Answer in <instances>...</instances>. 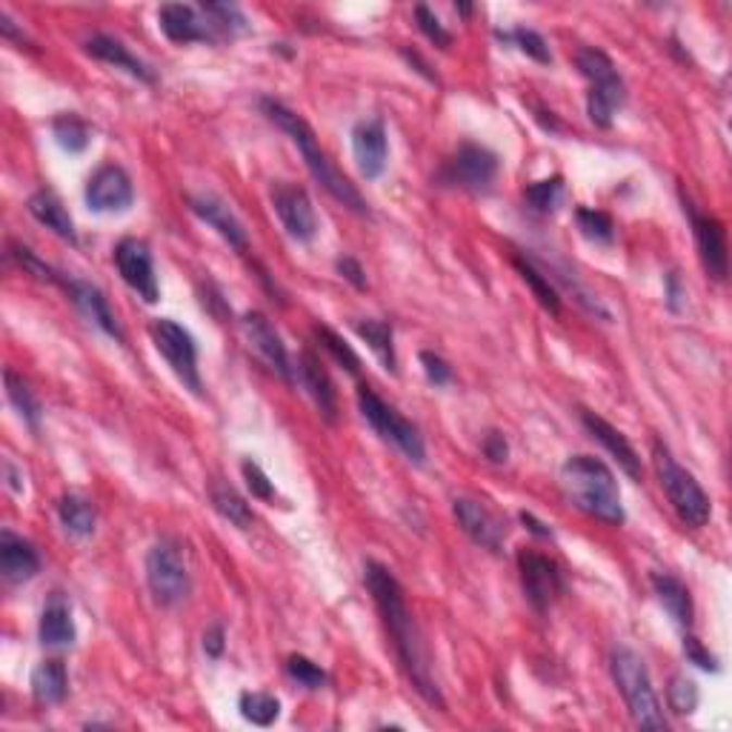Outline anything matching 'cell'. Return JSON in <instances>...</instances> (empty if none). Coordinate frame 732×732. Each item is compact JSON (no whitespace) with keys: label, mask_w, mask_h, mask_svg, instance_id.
I'll use <instances>...</instances> for the list:
<instances>
[{"label":"cell","mask_w":732,"mask_h":732,"mask_svg":"<svg viewBox=\"0 0 732 732\" xmlns=\"http://www.w3.org/2000/svg\"><path fill=\"white\" fill-rule=\"evenodd\" d=\"M0 572L9 584H24L40 572V555L38 550L26 541V538L15 535V532L3 530L0 532Z\"/></svg>","instance_id":"cell-23"},{"label":"cell","mask_w":732,"mask_h":732,"mask_svg":"<svg viewBox=\"0 0 732 732\" xmlns=\"http://www.w3.org/2000/svg\"><path fill=\"white\" fill-rule=\"evenodd\" d=\"M483 458L492 460V464H507L509 458V444L507 438L501 436V432H490V436L483 438Z\"/></svg>","instance_id":"cell-48"},{"label":"cell","mask_w":732,"mask_h":732,"mask_svg":"<svg viewBox=\"0 0 732 732\" xmlns=\"http://www.w3.org/2000/svg\"><path fill=\"white\" fill-rule=\"evenodd\" d=\"M521 521L527 523V530L532 532V535H541V538H550L553 535V530H550V527H546V523H541L535 518V515L532 513H521Z\"/></svg>","instance_id":"cell-53"},{"label":"cell","mask_w":732,"mask_h":732,"mask_svg":"<svg viewBox=\"0 0 732 732\" xmlns=\"http://www.w3.org/2000/svg\"><path fill=\"white\" fill-rule=\"evenodd\" d=\"M578 72L590 80V94H586V115L595 126L609 129L613 117L621 110L627 101V86H623L621 75H618L616 63L607 52H601L595 47L581 49L576 55Z\"/></svg>","instance_id":"cell-6"},{"label":"cell","mask_w":732,"mask_h":732,"mask_svg":"<svg viewBox=\"0 0 732 732\" xmlns=\"http://www.w3.org/2000/svg\"><path fill=\"white\" fill-rule=\"evenodd\" d=\"M147 584L157 607H178L192 592L187 553L175 538L157 541L147 555Z\"/></svg>","instance_id":"cell-7"},{"label":"cell","mask_w":732,"mask_h":732,"mask_svg":"<svg viewBox=\"0 0 732 732\" xmlns=\"http://www.w3.org/2000/svg\"><path fill=\"white\" fill-rule=\"evenodd\" d=\"M581 424H584L586 432H590V436L618 460V467H621L632 481H641L639 452L632 450V444L627 441V436H623L621 429H616L607 418H601V415L590 413V409H581Z\"/></svg>","instance_id":"cell-20"},{"label":"cell","mask_w":732,"mask_h":732,"mask_svg":"<svg viewBox=\"0 0 732 732\" xmlns=\"http://www.w3.org/2000/svg\"><path fill=\"white\" fill-rule=\"evenodd\" d=\"M86 206L98 215H115V212H126L135 201L132 178L126 175L124 166L106 164L94 172L92 178L86 180L84 189Z\"/></svg>","instance_id":"cell-14"},{"label":"cell","mask_w":732,"mask_h":732,"mask_svg":"<svg viewBox=\"0 0 732 732\" xmlns=\"http://www.w3.org/2000/svg\"><path fill=\"white\" fill-rule=\"evenodd\" d=\"M261 110H264V115L269 117L278 129H283V132L292 138V143L301 149L306 169L312 172V178L318 180L329 195L336 198L338 203H343L350 212H355V215H369V203H366L364 195L355 189V184H350V178L329 161V155L320 149L318 138H315L312 126L306 124L304 117L289 110V106H283L281 101H275V98H261Z\"/></svg>","instance_id":"cell-2"},{"label":"cell","mask_w":732,"mask_h":732,"mask_svg":"<svg viewBox=\"0 0 732 732\" xmlns=\"http://www.w3.org/2000/svg\"><path fill=\"white\" fill-rule=\"evenodd\" d=\"M576 224L578 229H581V235L592 243H613V238H616V224H613V218H609L607 212L578 206Z\"/></svg>","instance_id":"cell-39"},{"label":"cell","mask_w":732,"mask_h":732,"mask_svg":"<svg viewBox=\"0 0 732 732\" xmlns=\"http://www.w3.org/2000/svg\"><path fill=\"white\" fill-rule=\"evenodd\" d=\"M452 513L458 518L460 530L467 532L478 546L490 550V553H501L504 550V538H507V527L483 507L476 498H455Z\"/></svg>","instance_id":"cell-18"},{"label":"cell","mask_w":732,"mask_h":732,"mask_svg":"<svg viewBox=\"0 0 732 732\" xmlns=\"http://www.w3.org/2000/svg\"><path fill=\"white\" fill-rule=\"evenodd\" d=\"M523 198L530 203V210L541 212V215H550V212L558 210V203L564 198V178L561 175H553V178L535 180V184L523 189Z\"/></svg>","instance_id":"cell-38"},{"label":"cell","mask_w":732,"mask_h":732,"mask_svg":"<svg viewBox=\"0 0 732 732\" xmlns=\"http://www.w3.org/2000/svg\"><path fill=\"white\" fill-rule=\"evenodd\" d=\"M84 49L86 55H92L94 61H103L110 63V66H115V70H124L126 75H132V78H138L141 84H155L157 80L155 72L149 70L141 58H135L132 52H129V47H124V43L117 38H112V35H92V38L84 43Z\"/></svg>","instance_id":"cell-26"},{"label":"cell","mask_w":732,"mask_h":732,"mask_svg":"<svg viewBox=\"0 0 732 732\" xmlns=\"http://www.w3.org/2000/svg\"><path fill=\"white\" fill-rule=\"evenodd\" d=\"M495 38L504 40V43H515V47L521 49L523 55H530L532 61L538 63H553V55H550V47H546V40L538 35L535 29H518L513 31H495Z\"/></svg>","instance_id":"cell-40"},{"label":"cell","mask_w":732,"mask_h":732,"mask_svg":"<svg viewBox=\"0 0 732 732\" xmlns=\"http://www.w3.org/2000/svg\"><path fill=\"white\" fill-rule=\"evenodd\" d=\"M355 332L369 343V350L378 355V361L383 364V369L397 373V358H395V336H392V327L387 320H358L355 324Z\"/></svg>","instance_id":"cell-33"},{"label":"cell","mask_w":732,"mask_h":732,"mask_svg":"<svg viewBox=\"0 0 732 732\" xmlns=\"http://www.w3.org/2000/svg\"><path fill=\"white\" fill-rule=\"evenodd\" d=\"M498 166V155L492 149L481 147V143H460L458 152L444 164L438 180L446 184V187L464 189V192H472V195H483L495 184Z\"/></svg>","instance_id":"cell-10"},{"label":"cell","mask_w":732,"mask_h":732,"mask_svg":"<svg viewBox=\"0 0 732 732\" xmlns=\"http://www.w3.org/2000/svg\"><path fill=\"white\" fill-rule=\"evenodd\" d=\"M58 518H61L63 530L75 538H89L94 532V523H98L92 501L80 498V495H63L58 501Z\"/></svg>","instance_id":"cell-31"},{"label":"cell","mask_w":732,"mask_h":732,"mask_svg":"<svg viewBox=\"0 0 732 732\" xmlns=\"http://www.w3.org/2000/svg\"><path fill=\"white\" fill-rule=\"evenodd\" d=\"M649 584H653L655 590V598L661 601V607L667 609V616H670L684 632L693 630L695 618L693 595H690L684 581H678V578L670 576V572H653V576H649Z\"/></svg>","instance_id":"cell-27"},{"label":"cell","mask_w":732,"mask_h":732,"mask_svg":"<svg viewBox=\"0 0 732 732\" xmlns=\"http://www.w3.org/2000/svg\"><path fill=\"white\" fill-rule=\"evenodd\" d=\"M609 670H613L618 693L627 702L632 721L641 730H667V718H664L661 702L653 690L644 658L630 647H616L609 655Z\"/></svg>","instance_id":"cell-4"},{"label":"cell","mask_w":732,"mask_h":732,"mask_svg":"<svg viewBox=\"0 0 732 732\" xmlns=\"http://www.w3.org/2000/svg\"><path fill=\"white\" fill-rule=\"evenodd\" d=\"M149 336H152L155 350L164 355V361L169 364L172 373H175V378H178L192 395L203 397L201 369H198V343L195 338H192V332H189L187 327H180L178 320L157 318L152 320Z\"/></svg>","instance_id":"cell-9"},{"label":"cell","mask_w":732,"mask_h":732,"mask_svg":"<svg viewBox=\"0 0 732 732\" xmlns=\"http://www.w3.org/2000/svg\"><path fill=\"white\" fill-rule=\"evenodd\" d=\"M3 472H7V483H9V490L12 492H24V487H21V481H17V476H15V467H12V464H3Z\"/></svg>","instance_id":"cell-55"},{"label":"cell","mask_w":732,"mask_h":732,"mask_svg":"<svg viewBox=\"0 0 732 732\" xmlns=\"http://www.w3.org/2000/svg\"><path fill=\"white\" fill-rule=\"evenodd\" d=\"M29 215L38 224H43L49 229V232H55L61 241H70V243H78V232H75V220H72L70 210L63 206L61 198L55 195V192H49V189H40V192H35V195L29 198Z\"/></svg>","instance_id":"cell-28"},{"label":"cell","mask_w":732,"mask_h":732,"mask_svg":"<svg viewBox=\"0 0 732 732\" xmlns=\"http://www.w3.org/2000/svg\"><path fill=\"white\" fill-rule=\"evenodd\" d=\"M401 55H404V58H406V61L413 63L415 70L421 72L424 78H427V80H432V84H436V75H432V72H429L427 61H424V58H421V55H418V52H415V49H401Z\"/></svg>","instance_id":"cell-52"},{"label":"cell","mask_w":732,"mask_h":732,"mask_svg":"<svg viewBox=\"0 0 732 732\" xmlns=\"http://www.w3.org/2000/svg\"><path fill=\"white\" fill-rule=\"evenodd\" d=\"M561 483L576 509L601 523L621 527L623 518H627L621 490H618L613 469L604 460L595 458V455H572V458L564 460Z\"/></svg>","instance_id":"cell-3"},{"label":"cell","mask_w":732,"mask_h":732,"mask_svg":"<svg viewBox=\"0 0 732 732\" xmlns=\"http://www.w3.org/2000/svg\"><path fill=\"white\" fill-rule=\"evenodd\" d=\"M210 501L212 507H215V513L224 518V521L235 523L238 530H250L252 527V509L250 504L235 492V487H229V483L224 481H212L210 483Z\"/></svg>","instance_id":"cell-30"},{"label":"cell","mask_w":732,"mask_h":732,"mask_svg":"<svg viewBox=\"0 0 732 732\" xmlns=\"http://www.w3.org/2000/svg\"><path fill=\"white\" fill-rule=\"evenodd\" d=\"M364 581L369 595H373L375 607L381 613V621L387 627L397 664H401L404 676L409 678L413 690L421 695L424 702L444 707V695H441L436 676H432V664H429L424 635L418 630V623H415V616L406 607L404 590L397 584V578L392 576V569L378 561H366Z\"/></svg>","instance_id":"cell-1"},{"label":"cell","mask_w":732,"mask_h":732,"mask_svg":"<svg viewBox=\"0 0 732 732\" xmlns=\"http://www.w3.org/2000/svg\"><path fill=\"white\" fill-rule=\"evenodd\" d=\"M415 21H418V29H421L424 35H427V38L436 43V47L450 49L452 35L444 29V24H441V21H438V17L429 12V7H424V3H421V7H415Z\"/></svg>","instance_id":"cell-45"},{"label":"cell","mask_w":732,"mask_h":732,"mask_svg":"<svg viewBox=\"0 0 732 732\" xmlns=\"http://www.w3.org/2000/svg\"><path fill=\"white\" fill-rule=\"evenodd\" d=\"M70 693V676L58 658L40 661L31 672V695L38 704H61Z\"/></svg>","instance_id":"cell-29"},{"label":"cell","mask_w":732,"mask_h":732,"mask_svg":"<svg viewBox=\"0 0 732 732\" xmlns=\"http://www.w3.org/2000/svg\"><path fill=\"white\" fill-rule=\"evenodd\" d=\"M684 212L690 215V224H693V238L695 247H698V257H702L704 273H707L712 281H727L730 257H727V232L724 226H721V220L695 212V206L690 201H684Z\"/></svg>","instance_id":"cell-15"},{"label":"cell","mask_w":732,"mask_h":732,"mask_svg":"<svg viewBox=\"0 0 732 732\" xmlns=\"http://www.w3.org/2000/svg\"><path fill=\"white\" fill-rule=\"evenodd\" d=\"M352 155L366 180L381 178L387 169V157H390V138H387V126L381 117H366L352 126Z\"/></svg>","instance_id":"cell-16"},{"label":"cell","mask_w":732,"mask_h":732,"mask_svg":"<svg viewBox=\"0 0 732 732\" xmlns=\"http://www.w3.org/2000/svg\"><path fill=\"white\" fill-rule=\"evenodd\" d=\"M224 641L226 632L220 623H212L210 630L203 632V653L210 655V658H220L224 655Z\"/></svg>","instance_id":"cell-50"},{"label":"cell","mask_w":732,"mask_h":732,"mask_svg":"<svg viewBox=\"0 0 732 732\" xmlns=\"http://www.w3.org/2000/svg\"><path fill=\"white\" fill-rule=\"evenodd\" d=\"M421 366H424V375H427L429 383H436V387H446V383L452 381V366L446 364L441 355H436V352L424 350L421 355Z\"/></svg>","instance_id":"cell-46"},{"label":"cell","mask_w":732,"mask_h":732,"mask_svg":"<svg viewBox=\"0 0 732 732\" xmlns=\"http://www.w3.org/2000/svg\"><path fill=\"white\" fill-rule=\"evenodd\" d=\"M298 381H301V387H304L306 392H310V397L315 401V406H318V413L327 418V424H336L338 421V395H336V387H332V381H329L327 369H324V364H320L315 355H312L310 350L298 358Z\"/></svg>","instance_id":"cell-24"},{"label":"cell","mask_w":732,"mask_h":732,"mask_svg":"<svg viewBox=\"0 0 732 732\" xmlns=\"http://www.w3.org/2000/svg\"><path fill=\"white\" fill-rule=\"evenodd\" d=\"M518 569H521L523 595L530 601V607L544 616L555 601L564 595V576L553 558L541 553L523 550L518 553Z\"/></svg>","instance_id":"cell-11"},{"label":"cell","mask_w":732,"mask_h":732,"mask_svg":"<svg viewBox=\"0 0 732 732\" xmlns=\"http://www.w3.org/2000/svg\"><path fill=\"white\" fill-rule=\"evenodd\" d=\"M189 210L195 212L203 224L212 226V229H215V232H218L220 238L232 247V250H238V252L250 250L247 229H243L238 215H235V212L229 210L220 198L210 195V192H203V195H192L189 198Z\"/></svg>","instance_id":"cell-19"},{"label":"cell","mask_w":732,"mask_h":732,"mask_svg":"<svg viewBox=\"0 0 732 732\" xmlns=\"http://www.w3.org/2000/svg\"><path fill=\"white\" fill-rule=\"evenodd\" d=\"M0 31L7 35V38H15V40H24V35L15 29V24H12V17L7 15V12H0Z\"/></svg>","instance_id":"cell-54"},{"label":"cell","mask_w":732,"mask_h":732,"mask_svg":"<svg viewBox=\"0 0 732 732\" xmlns=\"http://www.w3.org/2000/svg\"><path fill=\"white\" fill-rule=\"evenodd\" d=\"M75 618H72V609L66 604L61 592H52L47 601V607L40 613V623H38V639L43 647L52 649H66L75 644Z\"/></svg>","instance_id":"cell-25"},{"label":"cell","mask_w":732,"mask_h":732,"mask_svg":"<svg viewBox=\"0 0 732 732\" xmlns=\"http://www.w3.org/2000/svg\"><path fill=\"white\" fill-rule=\"evenodd\" d=\"M273 210L278 220L283 224L287 235L298 243H310L318 235V218H315V206L310 201V192L295 184H275L273 192Z\"/></svg>","instance_id":"cell-13"},{"label":"cell","mask_w":732,"mask_h":732,"mask_svg":"<svg viewBox=\"0 0 732 732\" xmlns=\"http://www.w3.org/2000/svg\"><path fill=\"white\" fill-rule=\"evenodd\" d=\"M358 409L361 415L366 418V424L383 438V441H390L395 444L397 450L404 452L406 458L413 460L421 467L424 460H427V444H424V436L418 432L413 421H406L404 415L392 409L387 401H383L373 387H366L361 383L358 387Z\"/></svg>","instance_id":"cell-8"},{"label":"cell","mask_w":732,"mask_h":732,"mask_svg":"<svg viewBox=\"0 0 732 732\" xmlns=\"http://www.w3.org/2000/svg\"><path fill=\"white\" fill-rule=\"evenodd\" d=\"M157 24L172 43H210V40H215L212 24H203L201 15L187 3H164L157 9Z\"/></svg>","instance_id":"cell-21"},{"label":"cell","mask_w":732,"mask_h":732,"mask_svg":"<svg viewBox=\"0 0 732 732\" xmlns=\"http://www.w3.org/2000/svg\"><path fill=\"white\" fill-rule=\"evenodd\" d=\"M238 707H241V716L255 727L275 724L281 716V702L269 693H243Z\"/></svg>","instance_id":"cell-37"},{"label":"cell","mask_w":732,"mask_h":732,"mask_svg":"<svg viewBox=\"0 0 732 732\" xmlns=\"http://www.w3.org/2000/svg\"><path fill=\"white\" fill-rule=\"evenodd\" d=\"M664 289H667V306L672 312H681V301H684V289H681V281H678V275L670 273L664 278Z\"/></svg>","instance_id":"cell-51"},{"label":"cell","mask_w":732,"mask_h":732,"mask_svg":"<svg viewBox=\"0 0 732 732\" xmlns=\"http://www.w3.org/2000/svg\"><path fill=\"white\" fill-rule=\"evenodd\" d=\"M338 273H341V278L343 281H350L352 287L355 289H366V273H364V266L358 264V261H355V257H338Z\"/></svg>","instance_id":"cell-49"},{"label":"cell","mask_w":732,"mask_h":732,"mask_svg":"<svg viewBox=\"0 0 732 732\" xmlns=\"http://www.w3.org/2000/svg\"><path fill=\"white\" fill-rule=\"evenodd\" d=\"M3 383H7L9 404L15 406L17 415L24 418V424L31 429V432H38L43 409H40V401L35 397V392L29 390V383H26L15 369H7V373H3Z\"/></svg>","instance_id":"cell-32"},{"label":"cell","mask_w":732,"mask_h":732,"mask_svg":"<svg viewBox=\"0 0 732 732\" xmlns=\"http://www.w3.org/2000/svg\"><path fill=\"white\" fill-rule=\"evenodd\" d=\"M667 698H670V707L678 716H690L698 707V686H695L693 678L672 676L670 686H667Z\"/></svg>","instance_id":"cell-42"},{"label":"cell","mask_w":732,"mask_h":732,"mask_svg":"<svg viewBox=\"0 0 732 732\" xmlns=\"http://www.w3.org/2000/svg\"><path fill=\"white\" fill-rule=\"evenodd\" d=\"M115 266L124 283L132 289L135 295L143 298L147 304H157L161 301V287H157L155 264H152V252H149L147 241L138 238H124L115 247Z\"/></svg>","instance_id":"cell-12"},{"label":"cell","mask_w":732,"mask_h":732,"mask_svg":"<svg viewBox=\"0 0 732 732\" xmlns=\"http://www.w3.org/2000/svg\"><path fill=\"white\" fill-rule=\"evenodd\" d=\"M243 332H247V341H250L252 350L261 355L273 373H278L283 381H292V364H289V352L283 346L281 336H278V329L273 327V320L266 318L264 312H247L243 315Z\"/></svg>","instance_id":"cell-17"},{"label":"cell","mask_w":732,"mask_h":732,"mask_svg":"<svg viewBox=\"0 0 732 732\" xmlns=\"http://www.w3.org/2000/svg\"><path fill=\"white\" fill-rule=\"evenodd\" d=\"M653 458H655V469H658V481H661V490L667 492V501L672 504L676 515L686 527H693V530H702L707 527L709 518H712V501L704 492V487L695 481L693 472H686L676 458H672V452L661 444V441H655L653 444Z\"/></svg>","instance_id":"cell-5"},{"label":"cell","mask_w":732,"mask_h":732,"mask_svg":"<svg viewBox=\"0 0 732 732\" xmlns=\"http://www.w3.org/2000/svg\"><path fill=\"white\" fill-rule=\"evenodd\" d=\"M515 269H518V275L523 278V283L532 289V295L538 298V304L544 306L550 315H558V312H561V295H558V289L553 287V281H550L544 273H538L532 261L515 257Z\"/></svg>","instance_id":"cell-34"},{"label":"cell","mask_w":732,"mask_h":732,"mask_svg":"<svg viewBox=\"0 0 732 732\" xmlns=\"http://www.w3.org/2000/svg\"><path fill=\"white\" fill-rule=\"evenodd\" d=\"M287 672L292 681H298L306 690H320V686H327V672L320 670L318 664L310 661L306 655H289L287 658Z\"/></svg>","instance_id":"cell-41"},{"label":"cell","mask_w":732,"mask_h":732,"mask_svg":"<svg viewBox=\"0 0 732 732\" xmlns=\"http://www.w3.org/2000/svg\"><path fill=\"white\" fill-rule=\"evenodd\" d=\"M315 338H318L320 350L327 352L329 358L336 361L338 366H343L350 375H358L361 373V358L355 355V350H352L350 343L343 341L341 336H338L336 329H329L327 324H315Z\"/></svg>","instance_id":"cell-36"},{"label":"cell","mask_w":732,"mask_h":732,"mask_svg":"<svg viewBox=\"0 0 732 732\" xmlns=\"http://www.w3.org/2000/svg\"><path fill=\"white\" fill-rule=\"evenodd\" d=\"M61 287L66 289V295L72 298V304L78 306L86 318L92 320L94 327L103 329V332L110 338H115V341H124V329L117 324L115 312L110 310V301L103 298L101 289L86 281H75V278H63Z\"/></svg>","instance_id":"cell-22"},{"label":"cell","mask_w":732,"mask_h":732,"mask_svg":"<svg viewBox=\"0 0 732 732\" xmlns=\"http://www.w3.org/2000/svg\"><path fill=\"white\" fill-rule=\"evenodd\" d=\"M52 135H55L58 147L70 155H80L89 141H92V129L78 115H61L52 121Z\"/></svg>","instance_id":"cell-35"},{"label":"cell","mask_w":732,"mask_h":732,"mask_svg":"<svg viewBox=\"0 0 732 732\" xmlns=\"http://www.w3.org/2000/svg\"><path fill=\"white\" fill-rule=\"evenodd\" d=\"M460 12V15H469V12H472V7H467V3H458V7H455Z\"/></svg>","instance_id":"cell-56"},{"label":"cell","mask_w":732,"mask_h":732,"mask_svg":"<svg viewBox=\"0 0 732 732\" xmlns=\"http://www.w3.org/2000/svg\"><path fill=\"white\" fill-rule=\"evenodd\" d=\"M241 472H243V481H247V487H250L252 498H257V501H273L275 498L273 481L266 478V472L257 467L255 460H250V458L243 460Z\"/></svg>","instance_id":"cell-44"},{"label":"cell","mask_w":732,"mask_h":732,"mask_svg":"<svg viewBox=\"0 0 732 732\" xmlns=\"http://www.w3.org/2000/svg\"><path fill=\"white\" fill-rule=\"evenodd\" d=\"M684 655H686V661L695 664V667H702V670H707V672L721 670V667H718L716 655L709 653V649H704L702 641L695 639V635H690V632L684 635Z\"/></svg>","instance_id":"cell-47"},{"label":"cell","mask_w":732,"mask_h":732,"mask_svg":"<svg viewBox=\"0 0 732 732\" xmlns=\"http://www.w3.org/2000/svg\"><path fill=\"white\" fill-rule=\"evenodd\" d=\"M12 257H15L17 264L24 266L26 273H31V275H35V278H40V281L58 283V287H61V283H63L61 275H58L55 269H52V266L43 264V261H40V257L35 255V252H31L29 247H21V243H12Z\"/></svg>","instance_id":"cell-43"}]
</instances>
